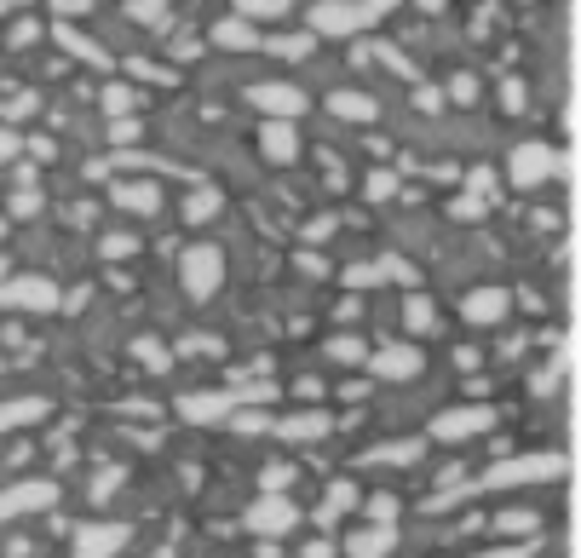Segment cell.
Masks as SVG:
<instances>
[{
	"mask_svg": "<svg viewBox=\"0 0 581 558\" xmlns=\"http://www.w3.org/2000/svg\"><path fill=\"white\" fill-rule=\"evenodd\" d=\"M392 12V0H323L311 6V35H357V29L380 24Z\"/></svg>",
	"mask_w": 581,
	"mask_h": 558,
	"instance_id": "cell-1",
	"label": "cell"
},
{
	"mask_svg": "<svg viewBox=\"0 0 581 558\" xmlns=\"http://www.w3.org/2000/svg\"><path fill=\"white\" fill-rule=\"evenodd\" d=\"M219 282H225V254L213 242H190L185 254H179V288H185V300H213Z\"/></svg>",
	"mask_w": 581,
	"mask_h": 558,
	"instance_id": "cell-2",
	"label": "cell"
},
{
	"mask_svg": "<svg viewBox=\"0 0 581 558\" xmlns=\"http://www.w3.org/2000/svg\"><path fill=\"white\" fill-rule=\"evenodd\" d=\"M300 518H305V512L294 507L288 495H259L254 507L242 512V524H248L259 541H282V535H294V530H300Z\"/></svg>",
	"mask_w": 581,
	"mask_h": 558,
	"instance_id": "cell-3",
	"label": "cell"
},
{
	"mask_svg": "<svg viewBox=\"0 0 581 558\" xmlns=\"http://www.w3.org/2000/svg\"><path fill=\"white\" fill-rule=\"evenodd\" d=\"M558 173V156H553V144H541V139H524V144H512V156H507V179L518 190H535V185H547Z\"/></svg>",
	"mask_w": 581,
	"mask_h": 558,
	"instance_id": "cell-4",
	"label": "cell"
},
{
	"mask_svg": "<svg viewBox=\"0 0 581 558\" xmlns=\"http://www.w3.org/2000/svg\"><path fill=\"white\" fill-rule=\"evenodd\" d=\"M495 409L489 403H461V409H443L438 420H432V438L438 443H466V438H484V432H495Z\"/></svg>",
	"mask_w": 581,
	"mask_h": 558,
	"instance_id": "cell-5",
	"label": "cell"
},
{
	"mask_svg": "<svg viewBox=\"0 0 581 558\" xmlns=\"http://www.w3.org/2000/svg\"><path fill=\"white\" fill-rule=\"evenodd\" d=\"M564 472V461L558 455H518V461H501L484 472V489H518V484H547V478H558Z\"/></svg>",
	"mask_w": 581,
	"mask_h": 558,
	"instance_id": "cell-6",
	"label": "cell"
},
{
	"mask_svg": "<svg viewBox=\"0 0 581 558\" xmlns=\"http://www.w3.org/2000/svg\"><path fill=\"white\" fill-rule=\"evenodd\" d=\"M0 305H6V311H58V282H47V277H0Z\"/></svg>",
	"mask_w": 581,
	"mask_h": 558,
	"instance_id": "cell-7",
	"label": "cell"
},
{
	"mask_svg": "<svg viewBox=\"0 0 581 558\" xmlns=\"http://www.w3.org/2000/svg\"><path fill=\"white\" fill-rule=\"evenodd\" d=\"M248 104H254L265 121L305 116V93H300V87H288V81H259V87H248Z\"/></svg>",
	"mask_w": 581,
	"mask_h": 558,
	"instance_id": "cell-8",
	"label": "cell"
},
{
	"mask_svg": "<svg viewBox=\"0 0 581 558\" xmlns=\"http://www.w3.org/2000/svg\"><path fill=\"white\" fill-rule=\"evenodd\" d=\"M507 288H501V282H484V288H472V294H466L461 300V317L472 328H495V323H507Z\"/></svg>",
	"mask_w": 581,
	"mask_h": 558,
	"instance_id": "cell-9",
	"label": "cell"
},
{
	"mask_svg": "<svg viewBox=\"0 0 581 558\" xmlns=\"http://www.w3.org/2000/svg\"><path fill=\"white\" fill-rule=\"evenodd\" d=\"M127 547V524H81L70 558H116Z\"/></svg>",
	"mask_w": 581,
	"mask_h": 558,
	"instance_id": "cell-10",
	"label": "cell"
},
{
	"mask_svg": "<svg viewBox=\"0 0 581 558\" xmlns=\"http://www.w3.org/2000/svg\"><path fill=\"white\" fill-rule=\"evenodd\" d=\"M58 501V489L52 484H12L0 489V524H12V518H24V512H47Z\"/></svg>",
	"mask_w": 581,
	"mask_h": 558,
	"instance_id": "cell-11",
	"label": "cell"
},
{
	"mask_svg": "<svg viewBox=\"0 0 581 558\" xmlns=\"http://www.w3.org/2000/svg\"><path fill=\"white\" fill-rule=\"evenodd\" d=\"M259 156L271 167L300 162V133H294V121H265V127H259Z\"/></svg>",
	"mask_w": 581,
	"mask_h": 558,
	"instance_id": "cell-12",
	"label": "cell"
},
{
	"mask_svg": "<svg viewBox=\"0 0 581 558\" xmlns=\"http://www.w3.org/2000/svg\"><path fill=\"white\" fill-rule=\"evenodd\" d=\"M265 426H271V438H277V443H317V438H328V426H334V420H328L323 409H300V415L265 420Z\"/></svg>",
	"mask_w": 581,
	"mask_h": 558,
	"instance_id": "cell-13",
	"label": "cell"
},
{
	"mask_svg": "<svg viewBox=\"0 0 581 558\" xmlns=\"http://www.w3.org/2000/svg\"><path fill=\"white\" fill-rule=\"evenodd\" d=\"M369 374H380V380H420L426 374V357L415 346H386L369 357Z\"/></svg>",
	"mask_w": 581,
	"mask_h": 558,
	"instance_id": "cell-14",
	"label": "cell"
},
{
	"mask_svg": "<svg viewBox=\"0 0 581 558\" xmlns=\"http://www.w3.org/2000/svg\"><path fill=\"white\" fill-rule=\"evenodd\" d=\"M213 47L219 52H259L265 47V41H259V29L248 24V18H219V24H213Z\"/></svg>",
	"mask_w": 581,
	"mask_h": 558,
	"instance_id": "cell-15",
	"label": "cell"
},
{
	"mask_svg": "<svg viewBox=\"0 0 581 558\" xmlns=\"http://www.w3.org/2000/svg\"><path fill=\"white\" fill-rule=\"evenodd\" d=\"M116 208L139 213V219H150V213L162 208V190L150 185V179H127V185H116Z\"/></svg>",
	"mask_w": 581,
	"mask_h": 558,
	"instance_id": "cell-16",
	"label": "cell"
},
{
	"mask_svg": "<svg viewBox=\"0 0 581 558\" xmlns=\"http://www.w3.org/2000/svg\"><path fill=\"white\" fill-rule=\"evenodd\" d=\"M392 541H397L392 524H369L363 535H351L346 541V558H386L392 553Z\"/></svg>",
	"mask_w": 581,
	"mask_h": 558,
	"instance_id": "cell-17",
	"label": "cell"
},
{
	"mask_svg": "<svg viewBox=\"0 0 581 558\" xmlns=\"http://www.w3.org/2000/svg\"><path fill=\"white\" fill-rule=\"evenodd\" d=\"M420 449H426V443H420V438H403V443H380V449H369V455H363V461H357V466H415V461H420Z\"/></svg>",
	"mask_w": 581,
	"mask_h": 558,
	"instance_id": "cell-18",
	"label": "cell"
},
{
	"mask_svg": "<svg viewBox=\"0 0 581 558\" xmlns=\"http://www.w3.org/2000/svg\"><path fill=\"white\" fill-rule=\"evenodd\" d=\"M380 277H397V282H415V271L403 265V259H380V265H351L346 271V282L351 288H374Z\"/></svg>",
	"mask_w": 581,
	"mask_h": 558,
	"instance_id": "cell-19",
	"label": "cell"
},
{
	"mask_svg": "<svg viewBox=\"0 0 581 558\" xmlns=\"http://www.w3.org/2000/svg\"><path fill=\"white\" fill-rule=\"evenodd\" d=\"M29 420H47V397H18V403H0V432H18Z\"/></svg>",
	"mask_w": 581,
	"mask_h": 558,
	"instance_id": "cell-20",
	"label": "cell"
},
{
	"mask_svg": "<svg viewBox=\"0 0 581 558\" xmlns=\"http://www.w3.org/2000/svg\"><path fill=\"white\" fill-rule=\"evenodd\" d=\"M328 110L340 121H374L380 116V104H374L369 93H328Z\"/></svg>",
	"mask_w": 581,
	"mask_h": 558,
	"instance_id": "cell-21",
	"label": "cell"
},
{
	"mask_svg": "<svg viewBox=\"0 0 581 558\" xmlns=\"http://www.w3.org/2000/svg\"><path fill=\"white\" fill-rule=\"evenodd\" d=\"M535 530H541V512H535V507H507V512H495V535H524V541H530Z\"/></svg>",
	"mask_w": 581,
	"mask_h": 558,
	"instance_id": "cell-22",
	"label": "cell"
},
{
	"mask_svg": "<svg viewBox=\"0 0 581 558\" xmlns=\"http://www.w3.org/2000/svg\"><path fill=\"white\" fill-rule=\"evenodd\" d=\"M357 507V484L351 478H340V484H328V495H323V507H317V524H334L340 512H351Z\"/></svg>",
	"mask_w": 581,
	"mask_h": 558,
	"instance_id": "cell-23",
	"label": "cell"
},
{
	"mask_svg": "<svg viewBox=\"0 0 581 558\" xmlns=\"http://www.w3.org/2000/svg\"><path fill=\"white\" fill-rule=\"evenodd\" d=\"M179 415H185V420H213V415H236V392H231V397H185V403H179Z\"/></svg>",
	"mask_w": 581,
	"mask_h": 558,
	"instance_id": "cell-24",
	"label": "cell"
},
{
	"mask_svg": "<svg viewBox=\"0 0 581 558\" xmlns=\"http://www.w3.org/2000/svg\"><path fill=\"white\" fill-rule=\"evenodd\" d=\"M403 323L415 328V334H438V305L426 300V294H409V305H403Z\"/></svg>",
	"mask_w": 581,
	"mask_h": 558,
	"instance_id": "cell-25",
	"label": "cell"
},
{
	"mask_svg": "<svg viewBox=\"0 0 581 558\" xmlns=\"http://www.w3.org/2000/svg\"><path fill=\"white\" fill-rule=\"evenodd\" d=\"M219 208H225V196H219V190H190V196H185V219H190V225L213 219Z\"/></svg>",
	"mask_w": 581,
	"mask_h": 558,
	"instance_id": "cell-26",
	"label": "cell"
},
{
	"mask_svg": "<svg viewBox=\"0 0 581 558\" xmlns=\"http://www.w3.org/2000/svg\"><path fill=\"white\" fill-rule=\"evenodd\" d=\"M288 12V0H236V18H248V24H271Z\"/></svg>",
	"mask_w": 581,
	"mask_h": 558,
	"instance_id": "cell-27",
	"label": "cell"
},
{
	"mask_svg": "<svg viewBox=\"0 0 581 558\" xmlns=\"http://www.w3.org/2000/svg\"><path fill=\"white\" fill-rule=\"evenodd\" d=\"M104 110H110V116H133V110H139V93H133V87H121V81H110V87H104Z\"/></svg>",
	"mask_w": 581,
	"mask_h": 558,
	"instance_id": "cell-28",
	"label": "cell"
},
{
	"mask_svg": "<svg viewBox=\"0 0 581 558\" xmlns=\"http://www.w3.org/2000/svg\"><path fill=\"white\" fill-rule=\"evenodd\" d=\"M328 357L334 363H369V346L357 334H340V340H328Z\"/></svg>",
	"mask_w": 581,
	"mask_h": 558,
	"instance_id": "cell-29",
	"label": "cell"
},
{
	"mask_svg": "<svg viewBox=\"0 0 581 558\" xmlns=\"http://www.w3.org/2000/svg\"><path fill=\"white\" fill-rule=\"evenodd\" d=\"M288 484H294V466H265L259 472V495H288Z\"/></svg>",
	"mask_w": 581,
	"mask_h": 558,
	"instance_id": "cell-30",
	"label": "cell"
},
{
	"mask_svg": "<svg viewBox=\"0 0 581 558\" xmlns=\"http://www.w3.org/2000/svg\"><path fill=\"white\" fill-rule=\"evenodd\" d=\"M98 254H104V259H133V254H139V236H133V231H110Z\"/></svg>",
	"mask_w": 581,
	"mask_h": 558,
	"instance_id": "cell-31",
	"label": "cell"
},
{
	"mask_svg": "<svg viewBox=\"0 0 581 558\" xmlns=\"http://www.w3.org/2000/svg\"><path fill=\"white\" fill-rule=\"evenodd\" d=\"M265 52H277V58H288V64H300L305 52H311V35H277Z\"/></svg>",
	"mask_w": 581,
	"mask_h": 558,
	"instance_id": "cell-32",
	"label": "cell"
},
{
	"mask_svg": "<svg viewBox=\"0 0 581 558\" xmlns=\"http://www.w3.org/2000/svg\"><path fill=\"white\" fill-rule=\"evenodd\" d=\"M58 41H64V47H70L75 58H81V64H104V52H98L93 41H87V35H75V29H58Z\"/></svg>",
	"mask_w": 581,
	"mask_h": 558,
	"instance_id": "cell-33",
	"label": "cell"
},
{
	"mask_svg": "<svg viewBox=\"0 0 581 558\" xmlns=\"http://www.w3.org/2000/svg\"><path fill=\"white\" fill-rule=\"evenodd\" d=\"M392 190H397V173H386V167H374L369 179H363V196H369V202H386Z\"/></svg>",
	"mask_w": 581,
	"mask_h": 558,
	"instance_id": "cell-34",
	"label": "cell"
},
{
	"mask_svg": "<svg viewBox=\"0 0 581 558\" xmlns=\"http://www.w3.org/2000/svg\"><path fill=\"white\" fill-rule=\"evenodd\" d=\"M133 24H167V0H127Z\"/></svg>",
	"mask_w": 581,
	"mask_h": 558,
	"instance_id": "cell-35",
	"label": "cell"
},
{
	"mask_svg": "<svg viewBox=\"0 0 581 558\" xmlns=\"http://www.w3.org/2000/svg\"><path fill=\"white\" fill-rule=\"evenodd\" d=\"M363 512H369V524H397V495H369Z\"/></svg>",
	"mask_w": 581,
	"mask_h": 558,
	"instance_id": "cell-36",
	"label": "cell"
},
{
	"mask_svg": "<svg viewBox=\"0 0 581 558\" xmlns=\"http://www.w3.org/2000/svg\"><path fill=\"white\" fill-rule=\"evenodd\" d=\"M478 558H535V547L530 541H507V547H489V553H478Z\"/></svg>",
	"mask_w": 581,
	"mask_h": 558,
	"instance_id": "cell-37",
	"label": "cell"
},
{
	"mask_svg": "<svg viewBox=\"0 0 581 558\" xmlns=\"http://www.w3.org/2000/svg\"><path fill=\"white\" fill-rule=\"evenodd\" d=\"M139 357H144V363H150L156 374H167V351L156 346V340H139Z\"/></svg>",
	"mask_w": 581,
	"mask_h": 558,
	"instance_id": "cell-38",
	"label": "cell"
},
{
	"mask_svg": "<svg viewBox=\"0 0 581 558\" xmlns=\"http://www.w3.org/2000/svg\"><path fill=\"white\" fill-rule=\"evenodd\" d=\"M18 144H24V139H18V133H12V127L0 121V167H6L12 156H18Z\"/></svg>",
	"mask_w": 581,
	"mask_h": 558,
	"instance_id": "cell-39",
	"label": "cell"
},
{
	"mask_svg": "<svg viewBox=\"0 0 581 558\" xmlns=\"http://www.w3.org/2000/svg\"><path fill=\"white\" fill-rule=\"evenodd\" d=\"M300 558H340V547H334V541L323 535V541H305V547H300Z\"/></svg>",
	"mask_w": 581,
	"mask_h": 558,
	"instance_id": "cell-40",
	"label": "cell"
},
{
	"mask_svg": "<svg viewBox=\"0 0 581 558\" xmlns=\"http://www.w3.org/2000/svg\"><path fill=\"white\" fill-rule=\"evenodd\" d=\"M449 93H455V98L466 104V98L478 93V81H472V75H455V81H449Z\"/></svg>",
	"mask_w": 581,
	"mask_h": 558,
	"instance_id": "cell-41",
	"label": "cell"
},
{
	"mask_svg": "<svg viewBox=\"0 0 581 558\" xmlns=\"http://www.w3.org/2000/svg\"><path fill=\"white\" fill-rule=\"evenodd\" d=\"M133 139H139V121L121 116V121H116V144H133Z\"/></svg>",
	"mask_w": 581,
	"mask_h": 558,
	"instance_id": "cell-42",
	"label": "cell"
},
{
	"mask_svg": "<svg viewBox=\"0 0 581 558\" xmlns=\"http://www.w3.org/2000/svg\"><path fill=\"white\" fill-rule=\"evenodd\" d=\"M455 213H466V219H478V213H484V196H461V202H455Z\"/></svg>",
	"mask_w": 581,
	"mask_h": 558,
	"instance_id": "cell-43",
	"label": "cell"
},
{
	"mask_svg": "<svg viewBox=\"0 0 581 558\" xmlns=\"http://www.w3.org/2000/svg\"><path fill=\"white\" fill-rule=\"evenodd\" d=\"M121 484V466H110V472H104V478H98V484H93V495H110V489H116Z\"/></svg>",
	"mask_w": 581,
	"mask_h": 558,
	"instance_id": "cell-44",
	"label": "cell"
},
{
	"mask_svg": "<svg viewBox=\"0 0 581 558\" xmlns=\"http://www.w3.org/2000/svg\"><path fill=\"white\" fill-rule=\"evenodd\" d=\"M12 6H18V0H0V18H6V12H12Z\"/></svg>",
	"mask_w": 581,
	"mask_h": 558,
	"instance_id": "cell-45",
	"label": "cell"
},
{
	"mask_svg": "<svg viewBox=\"0 0 581 558\" xmlns=\"http://www.w3.org/2000/svg\"><path fill=\"white\" fill-rule=\"evenodd\" d=\"M150 558H173V553H150Z\"/></svg>",
	"mask_w": 581,
	"mask_h": 558,
	"instance_id": "cell-46",
	"label": "cell"
},
{
	"mask_svg": "<svg viewBox=\"0 0 581 558\" xmlns=\"http://www.w3.org/2000/svg\"><path fill=\"white\" fill-rule=\"evenodd\" d=\"M0 236H6V219H0Z\"/></svg>",
	"mask_w": 581,
	"mask_h": 558,
	"instance_id": "cell-47",
	"label": "cell"
}]
</instances>
